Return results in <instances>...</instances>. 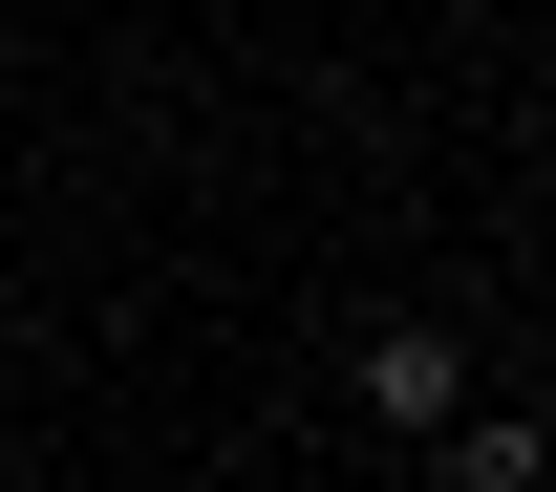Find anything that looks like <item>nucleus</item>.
<instances>
[{
  "label": "nucleus",
  "mask_w": 556,
  "mask_h": 492,
  "mask_svg": "<svg viewBox=\"0 0 556 492\" xmlns=\"http://www.w3.org/2000/svg\"><path fill=\"white\" fill-rule=\"evenodd\" d=\"M343 407H364V428H407V450H428V428L471 407V321H364V343H343Z\"/></svg>",
  "instance_id": "1"
},
{
  "label": "nucleus",
  "mask_w": 556,
  "mask_h": 492,
  "mask_svg": "<svg viewBox=\"0 0 556 492\" xmlns=\"http://www.w3.org/2000/svg\"><path fill=\"white\" fill-rule=\"evenodd\" d=\"M428 450H450V492H556V428L535 407H450Z\"/></svg>",
  "instance_id": "2"
}]
</instances>
